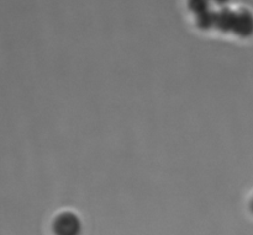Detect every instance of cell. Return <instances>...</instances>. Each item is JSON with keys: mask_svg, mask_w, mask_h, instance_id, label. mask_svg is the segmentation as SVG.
<instances>
[{"mask_svg": "<svg viewBox=\"0 0 253 235\" xmlns=\"http://www.w3.org/2000/svg\"><path fill=\"white\" fill-rule=\"evenodd\" d=\"M81 223L72 213H63L57 217L54 222V231L59 234H74L79 231Z\"/></svg>", "mask_w": 253, "mask_h": 235, "instance_id": "cell-1", "label": "cell"}, {"mask_svg": "<svg viewBox=\"0 0 253 235\" xmlns=\"http://www.w3.org/2000/svg\"><path fill=\"white\" fill-rule=\"evenodd\" d=\"M232 31L236 32L237 34L242 37L250 36L253 32V20L249 14L244 12V14L236 15L235 19L234 30Z\"/></svg>", "mask_w": 253, "mask_h": 235, "instance_id": "cell-2", "label": "cell"}, {"mask_svg": "<svg viewBox=\"0 0 253 235\" xmlns=\"http://www.w3.org/2000/svg\"><path fill=\"white\" fill-rule=\"evenodd\" d=\"M252 209H253V204H252Z\"/></svg>", "mask_w": 253, "mask_h": 235, "instance_id": "cell-3", "label": "cell"}]
</instances>
